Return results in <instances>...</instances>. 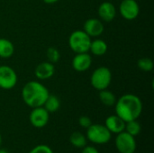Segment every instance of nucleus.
I'll return each instance as SVG.
<instances>
[{
	"label": "nucleus",
	"mask_w": 154,
	"mask_h": 153,
	"mask_svg": "<svg viewBox=\"0 0 154 153\" xmlns=\"http://www.w3.org/2000/svg\"><path fill=\"white\" fill-rule=\"evenodd\" d=\"M143 106L141 98L134 94H125L122 96L115 104L116 115L125 123L138 120L143 113Z\"/></svg>",
	"instance_id": "obj_1"
},
{
	"label": "nucleus",
	"mask_w": 154,
	"mask_h": 153,
	"mask_svg": "<svg viewBox=\"0 0 154 153\" xmlns=\"http://www.w3.org/2000/svg\"><path fill=\"white\" fill-rule=\"evenodd\" d=\"M50 92L48 88L39 81H29L22 88V99L31 108L43 106Z\"/></svg>",
	"instance_id": "obj_2"
},
{
	"label": "nucleus",
	"mask_w": 154,
	"mask_h": 153,
	"mask_svg": "<svg viewBox=\"0 0 154 153\" xmlns=\"http://www.w3.org/2000/svg\"><path fill=\"white\" fill-rule=\"evenodd\" d=\"M87 140L93 144L104 145L108 143L112 139V133L101 124H92L88 128H87L86 133Z\"/></svg>",
	"instance_id": "obj_3"
},
{
	"label": "nucleus",
	"mask_w": 154,
	"mask_h": 153,
	"mask_svg": "<svg viewBox=\"0 0 154 153\" xmlns=\"http://www.w3.org/2000/svg\"><path fill=\"white\" fill-rule=\"evenodd\" d=\"M91 41V38L83 30H76L69 37V46L75 53L88 52Z\"/></svg>",
	"instance_id": "obj_4"
},
{
	"label": "nucleus",
	"mask_w": 154,
	"mask_h": 153,
	"mask_svg": "<svg viewBox=\"0 0 154 153\" xmlns=\"http://www.w3.org/2000/svg\"><path fill=\"white\" fill-rule=\"evenodd\" d=\"M112 81V72L105 66H100L97 68L91 74L90 84L91 86L98 91L107 89Z\"/></svg>",
	"instance_id": "obj_5"
},
{
	"label": "nucleus",
	"mask_w": 154,
	"mask_h": 153,
	"mask_svg": "<svg viewBox=\"0 0 154 153\" xmlns=\"http://www.w3.org/2000/svg\"><path fill=\"white\" fill-rule=\"evenodd\" d=\"M115 145L119 153H134L137 149L135 137L127 133L125 131L116 134Z\"/></svg>",
	"instance_id": "obj_6"
},
{
	"label": "nucleus",
	"mask_w": 154,
	"mask_h": 153,
	"mask_svg": "<svg viewBox=\"0 0 154 153\" xmlns=\"http://www.w3.org/2000/svg\"><path fill=\"white\" fill-rule=\"evenodd\" d=\"M18 81L15 70L7 65L0 66V88L10 90L14 88Z\"/></svg>",
	"instance_id": "obj_7"
},
{
	"label": "nucleus",
	"mask_w": 154,
	"mask_h": 153,
	"mask_svg": "<svg viewBox=\"0 0 154 153\" xmlns=\"http://www.w3.org/2000/svg\"><path fill=\"white\" fill-rule=\"evenodd\" d=\"M119 13L124 19L133 21L136 19L140 14V5L136 0H121Z\"/></svg>",
	"instance_id": "obj_8"
},
{
	"label": "nucleus",
	"mask_w": 154,
	"mask_h": 153,
	"mask_svg": "<svg viewBox=\"0 0 154 153\" xmlns=\"http://www.w3.org/2000/svg\"><path fill=\"white\" fill-rule=\"evenodd\" d=\"M50 120V113L43 107L39 106L32 108L29 115V121L31 124L38 129L45 127Z\"/></svg>",
	"instance_id": "obj_9"
},
{
	"label": "nucleus",
	"mask_w": 154,
	"mask_h": 153,
	"mask_svg": "<svg viewBox=\"0 0 154 153\" xmlns=\"http://www.w3.org/2000/svg\"><path fill=\"white\" fill-rule=\"evenodd\" d=\"M83 31L90 37V38H96L100 36L104 31H105V26L103 22L100 19L97 18H89L88 19L83 27Z\"/></svg>",
	"instance_id": "obj_10"
},
{
	"label": "nucleus",
	"mask_w": 154,
	"mask_h": 153,
	"mask_svg": "<svg viewBox=\"0 0 154 153\" xmlns=\"http://www.w3.org/2000/svg\"><path fill=\"white\" fill-rule=\"evenodd\" d=\"M92 64V58L88 52L76 53L72 59L71 66L78 72L87 71Z\"/></svg>",
	"instance_id": "obj_11"
},
{
	"label": "nucleus",
	"mask_w": 154,
	"mask_h": 153,
	"mask_svg": "<svg viewBox=\"0 0 154 153\" xmlns=\"http://www.w3.org/2000/svg\"><path fill=\"white\" fill-rule=\"evenodd\" d=\"M97 14L102 22L110 23L116 16V8L113 3L105 1L99 5L97 8Z\"/></svg>",
	"instance_id": "obj_12"
},
{
	"label": "nucleus",
	"mask_w": 154,
	"mask_h": 153,
	"mask_svg": "<svg viewBox=\"0 0 154 153\" xmlns=\"http://www.w3.org/2000/svg\"><path fill=\"white\" fill-rule=\"evenodd\" d=\"M55 73L54 64L50 61H44L38 64L34 70L35 77L40 80H46L51 78Z\"/></svg>",
	"instance_id": "obj_13"
},
{
	"label": "nucleus",
	"mask_w": 154,
	"mask_h": 153,
	"mask_svg": "<svg viewBox=\"0 0 154 153\" xmlns=\"http://www.w3.org/2000/svg\"><path fill=\"white\" fill-rule=\"evenodd\" d=\"M105 126L108 129L111 133L118 134L125 131V122L121 119L118 115H109L105 121Z\"/></svg>",
	"instance_id": "obj_14"
},
{
	"label": "nucleus",
	"mask_w": 154,
	"mask_h": 153,
	"mask_svg": "<svg viewBox=\"0 0 154 153\" xmlns=\"http://www.w3.org/2000/svg\"><path fill=\"white\" fill-rule=\"evenodd\" d=\"M107 44L102 39H95L91 41L89 51L95 56H103L107 51Z\"/></svg>",
	"instance_id": "obj_15"
},
{
	"label": "nucleus",
	"mask_w": 154,
	"mask_h": 153,
	"mask_svg": "<svg viewBox=\"0 0 154 153\" xmlns=\"http://www.w3.org/2000/svg\"><path fill=\"white\" fill-rule=\"evenodd\" d=\"M14 52L13 42L5 38H0V58L9 59Z\"/></svg>",
	"instance_id": "obj_16"
},
{
	"label": "nucleus",
	"mask_w": 154,
	"mask_h": 153,
	"mask_svg": "<svg viewBox=\"0 0 154 153\" xmlns=\"http://www.w3.org/2000/svg\"><path fill=\"white\" fill-rule=\"evenodd\" d=\"M69 142L72 146L78 149H82L87 145L88 140L86 135H84L80 132H74L71 133L69 137Z\"/></svg>",
	"instance_id": "obj_17"
},
{
	"label": "nucleus",
	"mask_w": 154,
	"mask_h": 153,
	"mask_svg": "<svg viewBox=\"0 0 154 153\" xmlns=\"http://www.w3.org/2000/svg\"><path fill=\"white\" fill-rule=\"evenodd\" d=\"M43 107L51 114V113H55L57 112L60 107V100L59 99V97L55 95H49V96L47 97Z\"/></svg>",
	"instance_id": "obj_18"
},
{
	"label": "nucleus",
	"mask_w": 154,
	"mask_h": 153,
	"mask_svg": "<svg viewBox=\"0 0 154 153\" xmlns=\"http://www.w3.org/2000/svg\"><path fill=\"white\" fill-rule=\"evenodd\" d=\"M99 100L100 102L106 106H115L116 102V97L115 96V94L107 89H104L99 91Z\"/></svg>",
	"instance_id": "obj_19"
},
{
	"label": "nucleus",
	"mask_w": 154,
	"mask_h": 153,
	"mask_svg": "<svg viewBox=\"0 0 154 153\" xmlns=\"http://www.w3.org/2000/svg\"><path fill=\"white\" fill-rule=\"evenodd\" d=\"M125 131L127 133L131 134L132 136L136 137V136H138L141 133L142 127H141L140 123L137 120H134V121H130V122L125 123Z\"/></svg>",
	"instance_id": "obj_20"
},
{
	"label": "nucleus",
	"mask_w": 154,
	"mask_h": 153,
	"mask_svg": "<svg viewBox=\"0 0 154 153\" xmlns=\"http://www.w3.org/2000/svg\"><path fill=\"white\" fill-rule=\"evenodd\" d=\"M138 68L144 71V72H150L153 69L154 64L152 59L150 58H142L137 61Z\"/></svg>",
	"instance_id": "obj_21"
},
{
	"label": "nucleus",
	"mask_w": 154,
	"mask_h": 153,
	"mask_svg": "<svg viewBox=\"0 0 154 153\" xmlns=\"http://www.w3.org/2000/svg\"><path fill=\"white\" fill-rule=\"evenodd\" d=\"M46 57L48 59V61L54 64V63H56V62H58L60 60V53L59 50L56 49L55 47H50L46 50Z\"/></svg>",
	"instance_id": "obj_22"
},
{
	"label": "nucleus",
	"mask_w": 154,
	"mask_h": 153,
	"mask_svg": "<svg viewBox=\"0 0 154 153\" xmlns=\"http://www.w3.org/2000/svg\"><path fill=\"white\" fill-rule=\"evenodd\" d=\"M28 153H54L52 149L46 144H40L32 148Z\"/></svg>",
	"instance_id": "obj_23"
},
{
	"label": "nucleus",
	"mask_w": 154,
	"mask_h": 153,
	"mask_svg": "<svg viewBox=\"0 0 154 153\" xmlns=\"http://www.w3.org/2000/svg\"><path fill=\"white\" fill-rule=\"evenodd\" d=\"M79 124L80 127L87 129L92 124V122H91V119L88 116L83 115V116H80L79 118Z\"/></svg>",
	"instance_id": "obj_24"
},
{
	"label": "nucleus",
	"mask_w": 154,
	"mask_h": 153,
	"mask_svg": "<svg viewBox=\"0 0 154 153\" xmlns=\"http://www.w3.org/2000/svg\"><path fill=\"white\" fill-rule=\"evenodd\" d=\"M81 153H99V151L94 146H88V145H86L85 147L82 148Z\"/></svg>",
	"instance_id": "obj_25"
},
{
	"label": "nucleus",
	"mask_w": 154,
	"mask_h": 153,
	"mask_svg": "<svg viewBox=\"0 0 154 153\" xmlns=\"http://www.w3.org/2000/svg\"><path fill=\"white\" fill-rule=\"evenodd\" d=\"M45 4H48V5H52V4H55L57 2H59L60 0H42Z\"/></svg>",
	"instance_id": "obj_26"
},
{
	"label": "nucleus",
	"mask_w": 154,
	"mask_h": 153,
	"mask_svg": "<svg viewBox=\"0 0 154 153\" xmlns=\"http://www.w3.org/2000/svg\"><path fill=\"white\" fill-rule=\"evenodd\" d=\"M0 153H9L6 150H5V149H2V148H0Z\"/></svg>",
	"instance_id": "obj_27"
},
{
	"label": "nucleus",
	"mask_w": 154,
	"mask_h": 153,
	"mask_svg": "<svg viewBox=\"0 0 154 153\" xmlns=\"http://www.w3.org/2000/svg\"><path fill=\"white\" fill-rule=\"evenodd\" d=\"M2 142H3V138H2V135L0 133V148L2 147Z\"/></svg>",
	"instance_id": "obj_28"
}]
</instances>
